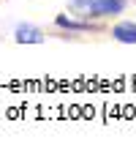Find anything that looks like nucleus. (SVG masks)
I'll return each instance as SVG.
<instances>
[{"mask_svg":"<svg viewBox=\"0 0 136 153\" xmlns=\"http://www.w3.org/2000/svg\"><path fill=\"white\" fill-rule=\"evenodd\" d=\"M54 25L60 27V30H71V33H90V30H98V25L93 22V19H71L65 14H57L54 16Z\"/></svg>","mask_w":136,"mask_h":153,"instance_id":"nucleus-3","label":"nucleus"},{"mask_svg":"<svg viewBox=\"0 0 136 153\" xmlns=\"http://www.w3.org/2000/svg\"><path fill=\"white\" fill-rule=\"evenodd\" d=\"M14 41L16 44H44L46 41V33L41 27H35V25L22 22V25L14 27Z\"/></svg>","mask_w":136,"mask_h":153,"instance_id":"nucleus-2","label":"nucleus"},{"mask_svg":"<svg viewBox=\"0 0 136 153\" xmlns=\"http://www.w3.org/2000/svg\"><path fill=\"white\" fill-rule=\"evenodd\" d=\"M112 38L120 44H136V22L133 19H120V22L112 25Z\"/></svg>","mask_w":136,"mask_h":153,"instance_id":"nucleus-4","label":"nucleus"},{"mask_svg":"<svg viewBox=\"0 0 136 153\" xmlns=\"http://www.w3.org/2000/svg\"><path fill=\"white\" fill-rule=\"evenodd\" d=\"M68 8L85 19H112L128 8V0H68Z\"/></svg>","mask_w":136,"mask_h":153,"instance_id":"nucleus-1","label":"nucleus"}]
</instances>
